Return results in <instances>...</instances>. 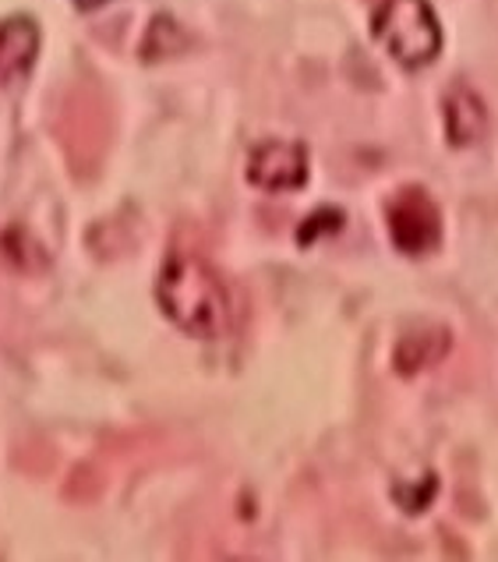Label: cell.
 <instances>
[{"label": "cell", "instance_id": "cell-11", "mask_svg": "<svg viewBox=\"0 0 498 562\" xmlns=\"http://www.w3.org/2000/svg\"><path fill=\"white\" fill-rule=\"evenodd\" d=\"M393 495H396L399 506H404L407 513H421V509L431 503V495H435V477H428V481H425V488H421V485H407V481H399Z\"/></svg>", "mask_w": 498, "mask_h": 562}, {"label": "cell", "instance_id": "cell-3", "mask_svg": "<svg viewBox=\"0 0 498 562\" xmlns=\"http://www.w3.org/2000/svg\"><path fill=\"white\" fill-rule=\"evenodd\" d=\"M389 216V234L393 245L404 255H425L439 245L442 237V216L435 202L428 199V191L421 188H404L399 195L385 209Z\"/></svg>", "mask_w": 498, "mask_h": 562}, {"label": "cell", "instance_id": "cell-7", "mask_svg": "<svg viewBox=\"0 0 498 562\" xmlns=\"http://www.w3.org/2000/svg\"><path fill=\"white\" fill-rule=\"evenodd\" d=\"M449 347H453V336H449L445 329H439V326L414 329L396 344L393 361H396V368L404 375H414V372H421V368L439 364L449 355Z\"/></svg>", "mask_w": 498, "mask_h": 562}, {"label": "cell", "instance_id": "cell-8", "mask_svg": "<svg viewBox=\"0 0 498 562\" xmlns=\"http://www.w3.org/2000/svg\"><path fill=\"white\" fill-rule=\"evenodd\" d=\"M0 255H4V262L11 269H22V272L46 269V251L22 227H11L0 234Z\"/></svg>", "mask_w": 498, "mask_h": 562}, {"label": "cell", "instance_id": "cell-2", "mask_svg": "<svg viewBox=\"0 0 498 562\" xmlns=\"http://www.w3.org/2000/svg\"><path fill=\"white\" fill-rule=\"evenodd\" d=\"M372 32L399 68L421 71L442 54V25L428 0H382Z\"/></svg>", "mask_w": 498, "mask_h": 562}, {"label": "cell", "instance_id": "cell-12", "mask_svg": "<svg viewBox=\"0 0 498 562\" xmlns=\"http://www.w3.org/2000/svg\"><path fill=\"white\" fill-rule=\"evenodd\" d=\"M103 4H110V0H75L78 11H95V8H103Z\"/></svg>", "mask_w": 498, "mask_h": 562}, {"label": "cell", "instance_id": "cell-4", "mask_svg": "<svg viewBox=\"0 0 498 562\" xmlns=\"http://www.w3.org/2000/svg\"><path fill=\"white\" fill-rule=\"evenodd\" d=\"M248 181L262 191H297L308 184V149L301 142L269 138L248 156Z\"/></svg>", "mask_w": 498, "mask_h": 562}, {"label": "cell", "instance_id": "cell-6", "mask_svg": "<svg viewBox=\"0 0 498 562\" xmlns=\"http://www.w3.org/2000/svg\"><path fill=\"white\" fill-rule=\"evenodd\" d=\"M488 132V114L485 103L467 86H456L445 95V135L453 146H474L477 138Z\"/></svg>", "mask_w": 498, "mask_h": 562}, {"label": "cell", "instance_id": "cell-5", "mask_svg": "<svg viewBox=\"0 0 498 562\" xmlns=\"http://www.w3.org/2000/svg\"><path fill=\"white\" fill-rule=\"evenodd\" d=\"M39 57V25L14 14V19L0 22V89L19 82L32 71V64Z\"/></svg>", "mask_w": 498, "mask_h": 562}, {"label": "cell", "instance_id": "cell-1", "mask_svg": "<svg viewBox=\"0 0 498 562\" xmlns=\"http://www.w3.org/2000/svg\"><path fill=\"white\" fill-rule=\"evenodd\" d=\"M156 301L170 323L195 340H223L234 326V301L202 255L173 248L156 280Z\"/></svg>", "mask_w": 498, "mask_h": 562}, {"label": "cell", "instance_id": "cell-9", "mask_svg": "<svg viewBox=\"0 0 498 562\" xmlns=\"http://www.w3.org/2000/svg\"><path fill=\"white\" fill-rule=\"evenodd\" d=\"M188 43L191 40L184 36V29L177 25L173 19H167V14H159V19L146 32V43H142V57H146V60H163V57L181 54Z\"/></svg>", "mask_w": 498, "mask_h": 562}, {"label": "cell", "instance_id": "cell-10", "mask_svg": "<svg viewBox=\"0 0 498 562\" xmlns=\"http://www.w3.org/2000/svg\"><path fill=\"white\" fill-rule=\"evenodd\" d=\"M340 223H343V213H336V209H318L312 220H304L297 240H301V245H312L318 234H336V231H340Z\"/></svg>", "mask_w": 498, "mask_h": 562}]
</instances>
